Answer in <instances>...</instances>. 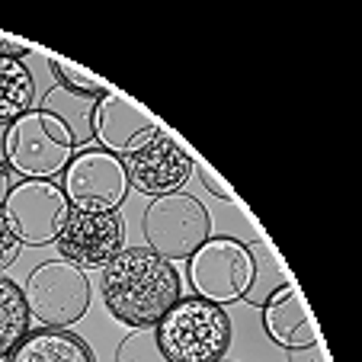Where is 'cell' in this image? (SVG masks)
Wrapping results in <instances>:
<instances>
[{"instance_id": "21", "label": "cell", "mask_w": 362, "mask_h": 362, "mask_svg": "<svg viewBox=\"0 0 362 362\" xmlns=\"http://www.w3.org/2000/svg\"><path fill=\"white\" fill-rule=\"evenodd\" d=\"M29 52H33V42L16 39V35H10V33H0V58H16V62H23Z\"/></svg>"}, {"instance_id": "17", "label": "cell", "mask_w": 362, "mask_h": 362, "mask_svg": "<svg viewBox=\"0 0 362 362\" xmlns=\"http://www.w3.org/2000/svg\"><path fill=\"white\" fill-rule=\"evenodd\" d=\"M48 71L55 74V87L62 90V93L74 96V100H100L103 93L112 90L103 77L90 74L87 68H81V64L68 62V58H62V55H48Z\"/></svg>"}, {"instance_id": "14", "label": "cell", "mask_w": 362, "mask_h": 362, "mask_svg": "<svg viewBox=\"0 0 362 362\" xmlns=\"http://www.w3.org/2000/svg\"><path fill=\"white\" fill-rule=\"evenodd\" d=\"M247 250H250V286H247V295L240 301H247L253 308H263L288 282V273L269 240L257 238L247 244Z\"/></svg>"}, {"instance_id": "20", "label": "cell", "mask_w": 362, "mask_h": 362, "mask_svg": "<svg viewBox=\"0 0 362 362\" xmlns=\"http://www.w3.org/2000/svg\"><path fill=\"white\" fill-rule=\"evenodd\" d=\"M192 170H199V177H202V183H205V189L212 192V196H218L221 202H234V192H231V186H225V180L218 177V173L212 170V167L205 164V160H199Z\"/></svg>"}, {"instance_id": "3", "label": "cell", "mask_w": 362, "mask_h": 362, "mask_svg": "<svg viewBox=\"0 0 362 362\" xmlns=\"http://www.w3.org/2000/svg\"><path fill=\"white\" fill-rule=\"evenodd\" d=\"M154 337L170 362H221L231 349L234 324L221 305L189 295L160 317Z\"/></svg>"}, {"instance_id": "22", "label": "cell", "mask_w": 362, "mask_h": 362, "mask_svg": "<svg viewBox=\"0 0 362 362\" xmlns=\"http://www.w3.org/2000/svg\"><path fill=\"white\" fill-rule=\"evenodd\" d=\"M288 362H330V356H327V346L317 340L305 349H288Z\"/></svg>"}, {"instance_id": "5", "label": "cell", "mask_w": 362, "mask_h": 362, "mask_svg": "<svg viewBox=\"0 0 362 362\" xmlns=\"http://www.w3.org/2000/svg\"><path fill=\"white\" fill-rule=\"evenodd\" d=\"M29 317L42 327L68 330L90 308V282L87 273L68 260H45L26 276L23 286Z\"/></svg>"}, {"instance_id": "8", "label": "cell", "mask_w": 362, "mask_h": 362, "mask_svg": "<svg viewBox=\"0 0 362 362\" xmlns=\"http://www.w3.org/2000/svg\"><path fill=\"white\" fill-rule=\"evenodd\" d=\"M189 286L212 305H231L250 286V250L238 238H209L189 257Z\"/></svg>"}, {"instance_id": "10", "label": "cell", "mask_w": 362, "mask_h": 362, "mask_svg": "<svg viewBox=\"0 0 362 362\" xmlns=\"http://www.w3.org/2000/svg\"><path fill=\"white\" fill-rule=\"evenodd\" d=\"M154 135H160V122L154 119V112L129 100L122 90H110L90 106V138H96L100 148L116 158L135 154Z\"/></svg>"}, {"instance_id": "7", "label": "cell", "mask_w": 362, "mask_h": 362, "mask_svg": "<svg viewBox=\"0 0 362 362\" xmlns=\"http://www.w3.org/2000/svg\"><path fill=\"white\" fill-rule=\"evenodd\" d=\"M62 189L71 209L81 212H119V205L129 196V173L122 158L103 148H87L71 158L64 167Z\"/></svg>"}, {"instance_id": "16", "label": "cell", "mask_w": 362, "mask_h": 362, "mask_svg": "<svg viewBox=\"0 0 362 362\" xmlns=\"http://www.w3.org/2000/svg\"><path fill=\"white\" fill-rule=\"evenodd\" d=\"M29 308L23 298V286H16L10 276H0V359H7L23 337L29 334Z\"/></svg>"}, {"instance_id": "2", "label": "cell", "mask_w": 362, "mask_h": 362, "mask_svg": "<svg viewBox=\"0 0 362 362\" xmlns=\"http://www.w3.org/2000/svg\"><path fill=\"white\" fill-rule=\"evenodd\" d=\"M77 154L68 119L52 110H29L4 132V164L23 180H55Z\"/></svg>"}, {"instance_id": "9", "label": "cell", "mask_w": 362, "mask_h": 362, "mask_svg": "<svg viewBox=\"0 0 362 362\" xmlns=\"http://www.w3.org/2000/svg\"><path fill=\"white\" fill-rule=\"evenodd\" d=\"M58 253L77 269H106L125 247V221L119 212H81L71 209L62 234L55 240Z\"/></svg>"}, {"instance_id": "23", "label": "cell", "mask_w": 362, "mask_h": 362, "mask_svg": "<svg viewBox=\"0 0 362 362\" xmlns=\"http://www.w3.org/2000/svg\"><path fill=\"white\" fill-rule=\"evenodd\" d=\"M10 170H7V164H4V158H0V205H4V199H7V192H10Z\"/></svg>"}, {"instance_id": "1", "label": "cell", "mask_w": 362, "mask_h": 362, "mask_svg": "<svg viewBox=\"0 0 362 362\" xmlns=\"http://www.w3.org/2000/svg\"><path fill=\"white\" fill-rule=\"evenodd\" d=\"M103 305L132 330L158 327V321L183 298V282L170 260L148 247H122L103 269Z\"/></svg>"}, {"instance_id": "4", "label": "cell", "mask_w": 362, "mask_h": 362, "mask_svg": "<svg viewBox=\"0 0 362 362\" xmlns=\"http://www.w3.org/2000/svg\"><path fill=\"white\" fill-rule=\"evenodd\" d=\"M141 234L148 240V250L164 260H189L212 238V215L189 192H170L151 199L141 215Z\"/></svg>"}, {"instance_id": "13", "label": "cell", "mask_w": 362, "mask_h": 362, "mask_svg": "<svg viewBox=\"0 0 362 362\" xmlns=\"http://www.w3.org/2000/svg\"><path fill=\"white\" fill-rule=\"evenodd\" d=\"M7 362H96L93 349L74 330L39 327L29 330L23 343L7 356Z\"/></svg>"}, {"instance_id": "15", "label": "cell", "mask_w": 362, "mask_h": 362, "mask_svg": "<svg viewBox=\"0 0 362 362\" xmlns=\"http://www.w3.org/2000/svg\"><path fill=\"white\" fill-rule=\"evenodd\" d=\"M35 106V77L26 62L0 58V125L7 129Z\"/></svg>"}, {"instance_id": "19", "label": "cell", "mask_w": 362, "mask_h": 362, "mask_svg": "<svg viewBox=\"0 0 362 362\" xmlns=\"http://www.w3.org/2000/svg\"><path fill=\"white\" fill-rule=\"evenodd\" d=\"M20 247L23 244L13 238L7 218H4V212H0V276H4V269H10L16 260H20Z\"/></svg>"}, {"instance_id": "6", "label": "cell", "mask_w": 362, "mask_h": 362, "mask_svg": "<svg viewBox=\"0 0 362 362\" xmlns=\"http://www.w3.org/2000/svg\"><path fill=\"white\" fill-rule=\"evenodd\" d=\"M0 212L20 244L45 247L58 240L71 215V202L55 180H23L10 186Z\"/></svg>"}, {"instance_id": "12", "label": "cell", "mask_w": 362, "mask_h": 362, "mask_svg": "<svg viewBox=\"0 0 362 362\" xmlns=\"http://www.w3.org/2000/svg\"><path fill=\"white\" fill-rule=\"evenodd\" d=\"M260 311H263V330H267V337L276 346L305 349L321 340V337H317L315 315H311V308H308L301 288L292 286V282H286Z\"/></svg>"}, {"instance_id": "11", "label": "cell", "mask_w": 362, "mask_h": 362, "mask_svg": "<svg viewBox=\"0 0 362 362\" xmlns=\"http://www.w3.org/2000/svg\"><path fill=\"white\" fill-rule=\"evenodd\" d=\"M125 173H129V186L144 196L158 199V196H170V192H183V186L192 177V154L177 141L173 135L160 132L154 135L148 144L122 158Z\"/></svg>"}, {"instance_id": "18", "label": "cell", "mask_w": 362, "mask_h": 362, "mask_svg": "<svg viewBox=\"0 0 362 362\" xmlns=\"http://www.w3.org/2000/svg\"><path fill=\"white\" fill-rule=\"evenodd\" d=\"M116 362H170V359L158 346L154 327H144V330H132L129 337H122V343L116 346Z\"/></svg>"}]
</instances>
